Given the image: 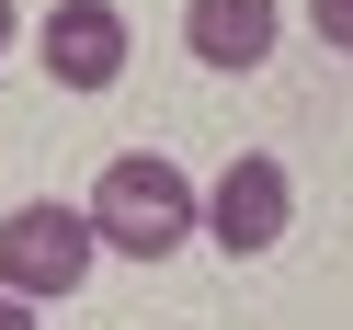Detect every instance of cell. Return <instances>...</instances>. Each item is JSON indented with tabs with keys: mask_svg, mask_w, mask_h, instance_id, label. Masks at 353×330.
Instances as JSON below:
<instances>
[{
	"mask_svg": "<svg viewBox=\"0 0 353 330\" xmlns=\"http://www.w3.org/2000/svg\"><path fill=\"white\" fill-rule=\"evenodd\" d=\"M194 228H205V194H194L160 148H114V160H103V183H92V239H103L114 262H171V251H194Z\"/></svg>",
	"mask_w": 353,
	"mask_h": 330,
	"instance_id": "6da1fadb",
	"label": "cell"
},
{
	"mask_svg": "<svg viewBox=\"0 0 353 330\" xmlns=\"http://www.w3.org/2000/svg\"><path fill=\"white\" fill-rule=\"evenodd\" d=\"M92 262H103L92 205H57V194H34V205H12V216H0V296H23V307L80 296V274H92Z\"/></svg>",
	"mask_w": 353,
	"mask_h": 330,
	"instance_id": "7a4b0ae2",
	"label": "cell"
},
{
	"mask_svg": "<svg viewBox=\"0 0 353 330\" xmlns=\"http://www.w3.org/2000/svg\"><path fill=\"white\" fill-rule=\"evenodd\" d=\"M285 216H296V183H285V160H262V148H239V160L205 183V239L228 262H262L285 239Z\"/></svg>",
	"mask_w": 353,
	"mask_h": 330,
	"instance_id": "3957f363",
	"label": "cell"
},
{
	"mask_svg": "<svg viewBox=\"0 0 353 330\" xmlns=\"http://www.w3.org/2000/svg\"><path fill=\"white\" fill-rule=\"evenodd\" d=\"M125 46H137V34H125V12L114 0H46V80L57 92H114L125 80Z\"/></svg>",
	"mask_w": 353,
	"mask_h": 330,
	"instance_id": "277c9868",
	"label": "cell"
},
{
	"mask_svg": "<svg viewBox=\"0 0 353 330\" xmlns=\"http://www.w3.org/2000/svg\"><path fill=\"white\" fill-rule=\"evenodd\" d=\"M274 0H183V46L205 57L216 80H239V69H262V57H274Z\"/></svg>",
	"mask_w": 353,
	"mask_h": 330,
	"instance_id": "5b68a950",
	"label": "cell"
},
{
	"mask_svg": "<svg viewBox=\"0 0 353 330\" xmlns=\"http://www.w3.org/2000/svg\"><path fill=\"white\" fill-rule=\"evenodd\" d=\"M307 34H319L330 57H353V0H307Z\"/></svg>",
	"mask_w": 353,
	"mask_h": 330,
	"instance_id": "8992f818",
	"label": "cell"
},
{
	"mask_svg": "<svg viewBox=\"0 0 353 330\" xmlns=\"http://www.w3.org/2000/svg\"><path fill=\"white\" fill-rule=\"evenodd\" d=\"M0 330H34V307H23V296H0Z\"/></svg>",
	"mask_w": 353,
	"mask_h": 330,
	"instance_id": "52a82bcc",
	"label": "cell"
},
{
	"mask_svg": "<svg viewBox=\"0 0 353 330\" xmlns=\"http://www.w3.org/2000/svg\"><path fill=\"white\" fill-rule=\"evenodd\" d=\"M0 57H12V0H0Z\"/></svg>",
	"mask_w": 353,
	"mask_h": 330,
	"instance_id": "ba28073f",
	"label": "cell"
}]
</instances>
